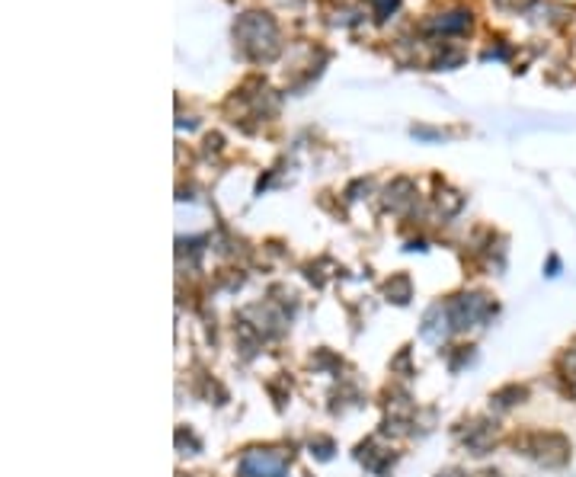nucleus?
<instances>
[{"label":"nucleus","instance_id":"f257e3e1","mask_svg":"<svg viewBox=\"0 0 576 477\" xmlns=\"http://www.w3.org/2000/svg\"><path fill=\"white\" fill-rule=\"evenodd\" d=\"M247 461L260 464V471H253V474H247V477H279V474H282V458H275V461H266V458H260V455H250Z\"/></svg>","mask_w":576,"mask_h":477}]
</instances>
